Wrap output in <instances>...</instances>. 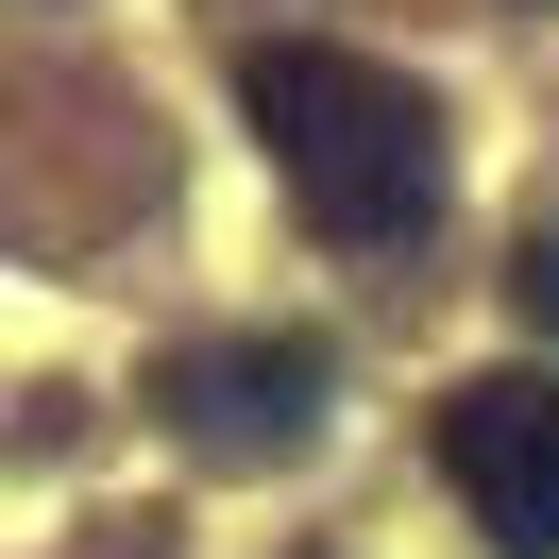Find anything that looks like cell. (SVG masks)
<instances>
[{
    "label": "cell",
    "instance_id": "1",
    "mask_svg": "<svg viewBox=\"0 0 559 559\" xmlns=\"http://www.w3.org/2000/svg\"><path fill=\"white\" fill-rule=\"evenodd\" d=\"M238 119L272 136V170H288V204H306V238H340V254H407L424 221H441V103H424L407 69H373V51L254 35V51H238Z\"/></svg>",
    "mask_w": 559,
    "mask_h": 559
},
{
    "label": "cell",
    "instance_id": "2",
    "mask_svg": "<svg viewBox=\"0 0 559 559\" xmlns=\"http://www.w3.org/2000/svg\"><path fill=\"white\" fill-rule=\"evenodd\" d=\"M424 441L491 559H559V373H457Z\"/></svg>",
    "mask_w": 559,
    "mask_h": 559
},
{
    "label": "cell",
    "instance_id": "3",
    "mask_svg": "<svg viewBox=\"0 0 559 559\" xmlns=\"http://www.w3.org/2000/svg\"><path fill=\"white\" fill-rule=\"evenodd\" d=\"M322 390H340V356L288 322V340H187L170 373H153V407L187 424V457L254 475V457H306L322 441Z\"/></svg>",
    "mask_w": 559,
    "mask_h": 559
},
{
    "label": "cell",
    "instance_id": "4",
    "mask_svg": "<svg viewBox=\"0 0 559 559\" xmlns=\"http://www.w3.org/2000/svg\"><path fill=\"white\" fill-rule=\"evenodd\" d=\"M509 306H525V322H559V238H525V272H509Z\"/></svg>",
    "mask_w": 559,
    "mask_h": 559
}]
</instances>
